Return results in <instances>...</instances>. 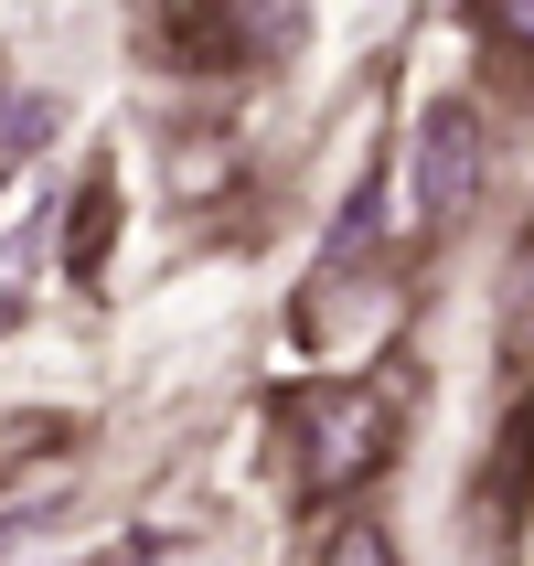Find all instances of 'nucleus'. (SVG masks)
<instances>
[{
    "instance_id": "nucleus-1",
    "label": "nucleus",
    "mask_w": 534,
    "mask_h": 566,
    "mask_svg": "<svg viewBox=\"0 0 534 566\" xmlns=\"http://www.w3.org/2000/svg\"><path fill=\"white\" fill-rule=\"evenodd\" d=\"M289 428H300V481H311L321 503L364 492V481L396 460V396H385V385H311V396L289 407Z\"/></svg>"
},
{
    "instance_id": "nucleus-5",
    "label": "nucleus",
    "mask_w": 534,
    "mask_h": 566,
    "mask_svg": "<svg viewBox=\"0 0 534 566\" xmlns=\"http://www.w3.org/2000/svg\"><path fill=\"white\" fill-rule=\"evenodd\" d=\"M43 235H54V214H32L22 235L0 247V321H11V300H22V289H32V256H43Z\"/></svg>"
},
{
    "instance_id": "nucleus-4",
    "label": "nucleus",
    "mask_w": 534,
    "mask_h": 566,
    "mask_svg": "<svg viewBox=\"0 0 534 566\" xmlns=\"http://www.w3.org/2000/svg\"><path fill=\"white\" fill-rule=\"evenodd\" d=\"M503 353H513V364H534V224H524L513 279H503Z\"/></svg>"
},
{
    "instance_id": "nucleus-2",
    "label": "nucleus",
    "mask_w": 534,
    "mask_h": 566,
    "mask_svg": "<svg viewBox=\"0 0 534 566\" xmlns=\"http://www.w3.org/2000/svg\"><path fill=\"white\" fill-rule=\"evenodd\" d=\"M471 182H481V107L471 96H439L417 118V224L449 235V224L471 214Z\"/></svg>"
},
{
    "instance_id": "nucleus-8",
    "label": "nucleus",
    "mask_w": 534,
    "mask_h": 566,
    "mask_svg": "<svg viewBox=\"0 0 534 566\" xmlns=\"http://www.w3.org/2000/svg\"><path fill=\"white\" fill-rule=\"evenodd\" d=\"M481 11H492V32H503V43H524V54H534V0H481Z\"/></svg>"
},
{
    "instance_id": "nucleus-6",
    "label": "nucleus",
    "mask_w": 534,
    "mask_h": 566,
    "mask_svg": "<svg viewBox=\"0 0 534 566\" xmlns=\"http://www.w3.org/2000/svg\"><path fill=\"white\" fill-rule=\"evenodd\" d=\"M321 566H396V535H385V524H364V513H353L343 535H332V556Z\"/></svg>"
},
{
    "instance_id": "nucleus-7",
    "label": "nucleus",
    "mask_w": 534,
    "mask_h": 566,
    "mask_svg": "<svg viewBox=\"0 0 534 566\" xmlns=\"http://www.w3.org/2000/svg\"><path fill=\"white\" fill-rule=\"evenodd\" d=\"M96 235H107V182L75 203V268H96Z\"/></svg>"
},
{
    "instance_id": "nucleus-3",
    "label": "nucleus",
    "mask_w": 534,
    "mask_h": 566,
    "mask_svg": "<svg viewBox=\"0 0 534 566\" xmlns=\"http://www.w3.org/2000/svg\"><path fill=\"white\" fill-rule=\"evenodd\" d=\"M524 471H534V396L503 417V449H492V471H481V503H492V524H513V513H524Z\"/></svg>"
}]
</instances>
